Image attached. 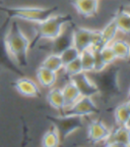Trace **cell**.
I'll return each mask as SVG.
<instances>
[{
  "label": "cell",
  "mask_w": 130,
  "mask_h": 147,
  "mask_svg": "<svg viewBox=\"0 0 130 147\" xmlns=\"http://www.w3.org/2000/svg\"><path fill=\"white\" fill-rule=\"evenodd\" d=\"M72 81L73 84L76 86V88L79 91L81 96H95V95L99 94V90L95 82L91 80L87 76V74L85 71H80V73L76 74L74 76H72L70 79Z\"/></svg>",
  "instance_id": "cell-9"
},
{
  "label": "cell",
  "mask_w": 130,
  "mask_h": 147,
  "mask_svg": "<svg viewBox=\"0 0 130 147\" xmlns=\"http://www.w3.org/2000/svg\"><path fill=\"white\" fill-rule=\"evenodd\" d=\"M31 41L25 35L15 21L10 22L6 33V45L9 54L15 60L19 67H25L29 63L27 52Z\"/></svg>",
  "instance_id": "cell-2"
},
{
  "label": "cell",
  "mask_w": 130,
  "mask_h": 147,
  "mask_svg": "<svg viewBox=\"0 0 130 147\" xmlns=\"http://www.w3.org/2000/svg\"><path fill=\"white\" fill-rule=\"evenodd\" d=\"M130 144V133L128 126H118L110 131L109 136L104 141L105 146L128 147Z\"/></svg>",
  "instance_id": "cell-11"
},
{
  "label": "cell",
  "mask_w": 130,
  "mask_h": 147,
  "mask_svg": "<svg viewBox=\"0 0 130 147\" xmlns=\"http://www.w3.org/2000/svg\"><path fill=\"white\" fill-rule=\"evenodd\" d=\"M0 5H3V0H0Z\"/></svg>",
  "instance_id": "cell-29"
},
{
  "label": "cell",
  "mask_w": 130,
  "mask_h": 147,
  "mask_svg": "<svg viewBox=\"0 0 130 147\" xmlns=\"http://www.w3.org/2000/svg\"><path fill=\"white\" fill-rule=\"evenodd\" d=\"M11 86L23 96L30 97V98H40L42 96L41 90L36 83L25 76L21 77L11 83Z\"/></svg>",
  "instance_id": "cell-12"
},
{
  "label": "cell",
  "mask_w": 130,
  "mask_h": 147,
  "mask_svg": "<svg viewBox=\"0 0 130 147\" xmlns=\"http://www.w3.org/2000/svg\"><path fill=\"white\" fill-rule=\"evenodd\" d=\"M110 45L112 47L117 59H122V60L129 59L130 45L126 40H116V41L113 40L110 43Z\"/></svg>",
  "instance_id": "cell-21"
},
{
  "label": "cell",
  "mask_w": 130,
  "mask_h": 147,
  "mask_svg": "<svg viewBox=\"0 0 130 147\" xmlns=\"http://www.w3.org/2000/svg\"><path fill=\"white\" fill-rule=\"evenodd\" d=\"M91 49L94 53V71H100L107 67L102 58V55H101V47L95 46Z\"/></svg>",
  "instance_id": "cell-28"
},
{
  "label": "cell",
  "mask_w": 130,
  "mask_h": 147,
  "mask_svg": "<svg viewBox=\"0 0 130 147\" xmlns=\"http://www.w3.org/2000/svg\"><path fill=\"white\" fill-rule=\"evenodd\" d=\"M109 128L106 127L102 119H94L89 122L87 128V140L91 144H98L104 142L110 134Z\"/></svg>",
  "instance_id": "cell-10"
},
{
  "label": "cell",
  "mask_w": 130,
  "mask_h": 147,
  "mask_svg": "<svg viewBox=\"0 0 130 147\" xmlns=\"http://www.w3.org/2000/svg\"><path fill=\"white\" fill-rule=\"evenodd\" d=\"M47 101L54 109L57 110L60 115H63L64 110H65V102H64L62 89L51 87L48 94H47Z\"/></svg>",
  "instance_id": "cell-15"
},
{
  "label": "cell",
  "mask_w": 130,
  "mask_h": 147,
  "mask_svg": "<svg viewBox=\"0 0 130 147\" xmlns=\"http://www.w3.org/2000/svg\"><path fill=\"white\" fill-rule=\"evenodd\" d=\"M71 14H53L40 23H35L33 29L35 31L34 39L31 41L30 48H34L42 39L52 41L63 30V27L72 22Z\"/></svg>",
  "instance_id": "cell-3"
},
{
  "label": "cell",
  "mask_w": 130,
  "mask_h": 147,
  "mask_svg": "<svg viewBox=\"0 0 130 147\" xmlns=\"http://www.w3.org/2000/svg\"><path fill=\"white\" fill-rule=\"evenodd\" d=\"M120 67L110 64L100 71H94L91 80L94 81L99 90L101 100L104 104L110 103L116 97L122 95L119 83Z\"/></svg>",
  "instance_id": "cell-1"
},
{
  "label": "cell",
  "mask_w": 130,
  "mask_h": 147,
  "mask_svg": "<svg viewBox=\"0 0 130 147\" xmlns=\"http://www.w3.org/2000/svg\"><path fill=\"white\" fill-rule=\"evenodd\" d=\"M79 53H80L79 50H78L76 47H74V46H70V47H68L67 49L62 51L59 55H60V57H61L63 65L68 63V62L72 61V60H74L75 58L79 57Z\"/></svg>",
  "instance_id": "cell-26"
},
{
  "label": "cell",
  "mask_w": 130,
  "mask_h": 147,
  "mask_svg": "<svg viewBox=\"0 0 130 147\" xmlns=\"http://www.w3.org/2000/svg\"><path fill=\"white\" fill-rule=\"evenodd\" d=\"M71 23L67 24L66 29L64 31L62 30L61 33L55 39L52 40V46H51L52 53L60 54L63 50L67 49L70 46H73V29Z\"/></svg>",
  "instance_id": "cell-13"
},
{
  "label": "cell",
  "mask_w": 130,
  "mask_h": 147,
  "mask_svg": "<svg viewBox=\"0 0 130 147\" xmlns=\"http://www.w3.org/2000/svg\"><path fill=\"white\" fill-rule=\"evenodd\" d=\"M73 29V46L80 51L87 48H93L95 46H100L101 31L91 30L87 28L78 27L72 24Z\"/></svg>",
  "instance_id": "cell-7"
},
{
  "label": "cell",
  "mask_w": 130,
  "mask_h": 147,
  "mask_svg": "<svg viewBox=\"0 0 130 147\" xmlns=\"http://www.w3.org/2000/svg\"><path fill=\"white\" fill-rule=\"evenodd\" d=\"M101 109L97 106L93 97L80 96L77 100L70 106L64 110L63 115H74L79 117H87L91 115H98Z\"/></svg>",
  "instance_id": "cell-8"
},
{
  "label": "cell",
  "mask_w": 130,
  "mask_h": 147,
  "mask_svg": "<svg viewBox=\"0 0 130 147\" xmlns=\"http://www.w3.org/2000/svg\"><path fill=\"white\" fill-rule=\"evenodd\" d=\"M101 55H102V58H103L104 62L107 67L110 64H113L115 60L117 59L116 55H115L110 44H107V45H104L101 47Z\"/></svg>",
  "instance_id": "cell-27"
},
{
  "label": "cell",
  "mask_w": 130,
  "mask_h": 147,
  "mask_svg": "<svg viewBox=\"0 0 130 147\" xmlns=\"http://www.w3.org/2000/svg\"><path fill=\"white\" fill-rule=\"evenodd\" d=\"M60 142H61V141H60L57 129L52 125V126L50 127V129L45 133V135L43 136V139H42V146L56 147L60 144Z\"/></svg>",
  "instance_id": "cell-23"
},
{
  "label": "cell",
  "mask_w": 130,
  "mask_h": 147,
  "mask_svg": "<svg viewBox=\"0 0 130 147\" xmlns=\"http://www.w3.org/2000/svg\"><path fill=\"white\" fill-rule=\"evenodd\" d=\"M117 28L119 32L124 35H128L130 32V13L127 9L122 5L118 8L114 16Z\"/></svg>",
  "instance_id": "cell-16"
},
{
  "label": "cell",
  "mask_w": 130,
  "mask_h": 147,
  "mask_svg": "<svg viewBox=\"0 0 130 147\" xmlns=\"http://www.w3.org/2000/svg\"><path fill=\"white\" fill-rule=\"evenodd\" d=\"M79 59L81 62L82 71L85 73H93L94 71V53L93 49L87 48L85 50L80 51Z\"/></svg>",
  "instance_id": "cell-22"
},
{
  "label": "cell",
  "mask_w": 130,
  "mask_h": 147,
  "mask_svg": "<svg viewBox=\"0 0 130 147\" xmlns=\"http://www.w3.org/2000/svg\"><path fill=\"white\" fill-rule=\"evenodd\" d=\"M10 22H11V18H6L3 21V23L0 25V67L11 71L12 74L18 75L19 77H23L25 73L11 58V55L9 54V51L7 49L6 33Z\"/></svg>",
  "instance_id": "cell-6"
},
{
  "label": "cell",
  "mask_w": 130,
  "mask_h": 147,
  "mask_svg": "<svg viewBox=\"0 0 130 147\" xmlns=\"http://www.w3.org/2000/svg\"><path fill=\"white\" fill-rule=\"evenodd\" d=\"M70 3L82 18H94L98 13L99 0H70Z\"/></svg>",
  "instance_id": "cell-14"
},
{
  "label": "cell",
  "mask_w": 130,
  "mask_h": 147,
  "mask_svg": "<svg viewBox=\"0 0 130 147\" xmlns=\"http://www.w3.org/2000/svg\"><path fill=\"white\" fill-rule=\"evenodd\" d=\"M117 32H118V28H117L115 18H113L112 20L104 27L103 30H101L100 47L111 43V42L114 40L115 37H116Z\"/></svg>",
  "instance_id": "cell-20"
},
{
  "label": "cell",
  "mask_w": 130,
  "mask_h": 147,
  "mask_svg": "<svg viewBox=\"0 0 130 147\" xmlns=\"http://www.w3.org/2000/svg\"><path fill=\"white\" fill-rule=\"evenodd\" d=\"M58 10V6L52 7H37V6H18V7H4L0 5V11L6 13L9 18H21L23 21L40 23L46 18L53 16Z\"/></svg>",
  "instance_id": "cell-4"
},
{
  "label": "cell",
  "mask_w": 130,
  "mask_h": 147,
  "mask_svg": "<svg viewBox=\"0 0 130 147\" xmlns=\"http://www.w3.org/2000/svg\"><path fill=\"white\" fill-rule=\"evenodd\" d=\"M41 65L46 67V69H51V71H56V73L59 71L60 69L63 67L61 57H60L59 54H56V53H52V54L48 55V56L43 60Z\"/></svg>",
  "instance_id": "cell-24"
},
{
  "label": "cell",
  "mask_w": 130,
  "mask_h": 147,
  "mask_svg": "<svg viewBox=\"0 0 130 147\" xmlns=\"http://www.w3.org/2000/svg\"><path fill=\"white\" fill-rule=\"evenodd\" d=\"M37 79L44 88H51L57 82V73L40 65L36 71Z\"/></svg>",
  "instance_id": "cell-17"
},
{
  "label": "cell",
  "mask_w": 130,
  "mask_h": 147,
  "mask_svg": "<svg viewBox=\"0 0 130 147\" xmlns=\"http://www.w3.org/2000/svg\"><path fill=\"white\" fill-rule=\"evenodd\" d=\"M114 119L118 126H128L130 119V103L129 100H126L118 106H116L113 111Z\"/></svg>",
  "instance_id": "cell-18"
},
{
  "label": "cell",
  "mask_w": 130,
  "mask_h": 147,
  "mask_svg": "<svg viewBox=\"0 0 130 147\" xmlns=\"http://www.w3.org/2000/svg\"><path fill=\"white\" fill-rule=\"evenodd\" d=\"M46 119L57 129L60 141H64L70 134L83 127V119H82V117H79V115H46Z\"/></svg>",
  "instance_id": "cell-5"
},
{
  "label": "cell",
  "mask_w": 130,
  "mask_h": 147,
  "mask_svg": "<svg viewBox=\"0 0 130 147\" xmlns=\"http://www.w3.org/2000/svg\"><path fill=\"white\" fill-rule=\"evenodd\" d=\"M62 93H63L64 97V102H65V109L70 107L81 95H80L79 91L76 88V86L73 84L72 81L69 80L68 82L65 84V86L62 89Z\"/></svg>",
  "instance_id": "cell-19"
},
{
  "label": "cell",
  "mask_w": 130,
  "mask_h": 147,
  "mask_svg": "<svg viewBox=\"0 0 130 147\" xmlns=\"http://www.w3.org/2000/svg\"><path fill=\"white\" fill-rule=\"evenodd\" d=\"M62 69H63V71H64V76L68 79H70L71 77L74 76V75H76V74L82 71L81 62H80L79 57L75 58L74 60L68 62V63L64 64Z\"/></svg>",
  "instance_id": "cell-25"
}]
</instances>
